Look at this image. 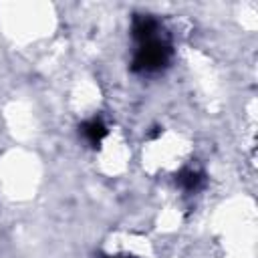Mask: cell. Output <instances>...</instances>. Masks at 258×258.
Listing matches in <instances>:
<instances>
[{"instance_id":"6da1fadb","label":"cell","mask_w":258,"mask_h":258,"mask_svg":"<svg viewBox=\"0 0 258 258\" xmlns=\"http://www.w3.org/2000/svg\"><path fill=\"white\" fill-rule=\"evenodd\" d=\"M169 54H171V48L169 44L157 34L153 38H147V40H141L137 42V50L133 54V71L135 73H155L159 69H163L169 60Z\"/></svg>"},{"instance_id":"7a4b0ae2","label":"cell","mask_w":258,"mask_h":258,"mask_svg":"<svg viewBox=\"0 0 258 258\" xmlns=\"http://www.w3.org/2000/svg\"><path fill=\"white\" fill-rule=\"evenodd\" d=\"M81 131H83L85 139L91 145H99L103 141V137L107 135V125L103 123L101 117H93V119H89V121H85L81 125Z\"/></svg>"},{"instance_id":"3957f363","label":"cell","mask_w":258,"mask_h":258,"mask_svg":"<svg viewBox=\"0 0 258 258\" xmlns=\"http://www.w3.org/2000/svg\"><path fill=\"white\" fill-rule=\"evenodd\" d=\"M179 185L187 191H196L204 185V173L198 171V169H187L179 175Z\"/></svg>"}]
</instances>
